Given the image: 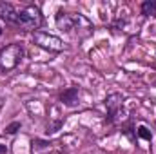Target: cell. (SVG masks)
Listing matches in <instances>:
<instances>
[{"label": "cell", "instance_id": "cell-1", "mask_svg": "<svg viewBox=\"0 0 156 154\" xmlns=\"http://www.w3.org/2000/svg\"><path fill=\"white\" fill-rule=\"evenodd\" d=\"M24 56V49L20 44H9L0 49V69L13 71Z\"/></svg>", "mask_w": 156, "mask_h": 154}, {"label": "cell", "instance_id": "cell-2", "mask_svg": "<svg viewBox=\"0 0 156 154\" xmlns=\"http://www.w3.org/2000/svg\"><path fill=\"white\" fill-rule=\"evenodd\" d=\"M16 24L26 27V29H38L40 24H42V16H40L38 7L27 5V7L20 9L18 15H16Z\"/></svg>", "mask_w": 156, "mask_h": 154}, {"label": "cell", "instance_id": "cell-3", "mask_svg": "<svg viewBox=\"0 0 156 154\" xmlns=\"http://www.w3.org/2000/svg\"><path fill=\"white\" fill-rule=\"evenodd\" d=\"M33 42L45 49V51H51V53H60L64 51V42L55 37V35H49V33H44V31H35L33 33Z\"/></svg>", "mask_w": 156, "mask_h": 154}, {"label": "cell", "instance_id": "cell-4", "mask_svg": "<svg viewBox=\"0 0 156 154\" xmlns=\"http://www.w3.org/2000/svg\"><path fill=\"white\" fill-rule=\"evenodd\" d=\"M105 107H107V114L111 121H118L123 118V96L113 93L105 98Z\"/></svg>", "mask_w": 156, "mask_h": 154}, {"label": "cell", "instance_id": "cell-5", "mask_svg": "<svg viewBox=\"0 0 156 154\" xmlns=\"http://www.w3.org/2000/svg\"><path fill=\"white\" fill-rule=\"evenodd\" d=\"M16 15H18V11L11 4H0V16L2 18H5L7 22L16 24Z\"/></svg>", "mask_w": 156, "mask_h": 154}, {"label": "cell", "instance_id": "cell-6", "mask_svg": "<svg viewBox=\"0 0 156 154\" xmlns=\"http://www.w3.org/2000/svg\"><path fill=\"white\" fill-rule=\"evenodd\" d=\"M60 100H62L66 105H69V107L76 105V102H78V91L75 89V87H71V89L64 91V93H62V96H60Z\"/></svg>", "mask_w": 156, "mask_h": 154}, {"label": "cell", "instance_id": "cell-7", "mask_svg": "<svg viewBox=\"0 0 156 154\" xmlns=\"http://www.w3.org/2000/svg\"><path fill=\"white\" fill-rule=\"evenodd\" d=\"M142 13L144 15H156V0H145L142 4Z\"/></svg>", "mask_w": 156, "mask_h": 154}, {"label": "cell", "instance_id": "cell-8", "mask_svg": "<svg viewBox=\"0 0 156 154\" xmlns=\"http://www.w3.org/2000/svg\"><path fill=\"white\" fill-rule=\"evenodd\" d=\"M138 136H140V138H144V140H147V142H151V140H153V132H151L145 125H140V127H138Z\"/></svg>", "mask_w": 156, "mask_h": 154}, {"label": "cell", "instance_id": "cell-9", "mask_svg": "<svg viewBox=\"0 0 156 154\" xmlns=\"http://www.w3.org/2000/svg\"><path fill=\"white\" fill-rule=\"evenodd\" d=\"M18 129H20V121H13L11 125H7V127H5V132H7V134H15Z\"/></svg>", "mask_w": 156, "mask_h": 154}, {"label": "cell", "instance_id": "cell-10", "mask_svg": "<svg viewBox=\"0 0 156 154\" xmlns=\"http://www.w3.org/2000/svg\"><path fill=\"white\" fill-rule=\"evenodd\" d=\"M5 152H7V147L4 143H0V154H5Z\"/></svg>", "mask_w": 156, "mask_h": 154}, {"label": "cell", "instance_id": "cell-11", "mask_svg": "<svg viewBox=\"0 0 156 154\" xmlns=\"http://www.w3.org/2000/svg\"><path fill=\"white\" fill-rule=\"evenodd\" d=\"M0 35H2V27H0Z\"/></svg>", "mask_w": 156, "mask_h": 154}, {"label": "cell", "instance_id": "cell-12", "mask_svg": "<svg viewBox=\"0 0 156 154\" xmlns=\"http://www.w3.org/2000/svg\"><path fill=\"white\" fill-rule=\"evenodd\" d=\"M0 107H2V100H0Z\"/></svg>", "mask_w": 156, "mask_h": 154}]
</instances>
